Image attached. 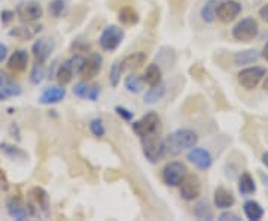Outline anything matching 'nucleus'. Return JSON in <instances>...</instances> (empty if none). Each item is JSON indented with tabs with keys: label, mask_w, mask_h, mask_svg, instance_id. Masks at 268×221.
Segmentation results:
<instances>
[{
	"label": "nucleus",
	"mask_w": 268,
	"mask_h": 221,
	"mask_svg": "<svg viewBox=\"0 0 268 221\" xmlns=\"http://www.w3.org/2000/svg\"><path fill=\"white\" fill-rule=\"evenodd\" d=\"M66 11V0H52L49 3V12L52 17L60 18Z\"/></svg>",
	"instance_id": "obj_36"
},
{
	"label": "nucleus",
	"mask_w": 268,
	"mask_h": 221,
	"mask_svg": "<svg viewBox=\"0 0 268 221\" xmlns=\"http://www.w3.org/2000/svg\"><path fill=\"white\" fill-rule=\"evenodd\" d=\"M218 5H219V0H207L203 8H201V20L204 22H213L216 20V11H218Z\"/></svg>",
	"instance_id": "obj_26"
},
{
	"label": "nucleus",
	"mask_w": 268,
	"mask_h": 221,
	"mask_svg": "<svg viewBox=\"0 0 268 221\" xmlns=\"http://www.w3.org/2000/svg\"><path fill=\"white\" fill-rule=\"evenodd\" d=\"M40 30H42L40 26H32V27H29V26H19V27H14V29L9 30V36L21 40H29L32 39V38H35Z\"/></svg>",
	"instance_id": "obj_21"
},
{
	"label": "nucleus",
	"mask_w": 268,
	"mask_h": 221,
	"mask_svg": "<svg viewBox=\"0 0 268 221\" xmlns=\"http://www.w3.org/2000/svg\"><path fill=\"white\" fill-rule=\"evenodd\" d=\"M43 77H45V69H43V63H36V64H33V67H32V72H30V81H32V84H35V85H38L42 82L43 80Z\"/></svg>",
	"instance_id": "obj_34"
},
{
	"label": "nucleus",
	"mask_w": 268,
	"mask_h": 221,
	"mask_svg": "<svg viewBox=\"0 0 268 221\" xmlns=\"http://www.w3.org/2000/svg\"><path fill=\"white\" fill-rule=\"evenodd\" d=\"M242 12V5L235 0H225L221 5H218V11H216V17L222 22H231L238 17V14Z\"/></svg>",
	"instance_id": "obj_10"
},
{
	"label": "nucleus",
	"mask_w": 268,
	"mask_h": 221,
	"mask_svg": "<svg viewBox=\"0 0 268 221\" xmlns=\"http://www.w3.org/2000/svg\"><path fill=\"white\" fill-rule=\"evenodd\" d=\"M267 70L261 66H253V67H246L243 70H240V73L237 75L238 84L246 88V90H253L258 87V84L261 80L265 77Z\"/></svg>",
	"instance_id": "obj_6"
},
{
	"label": "nucleus",
	"mask_w": 268,
	"mask_h": 221,
	"mask_svg": "<svg viewBox=\"0 0 268 221\" xmlns=\"http://www.w3.org/2000/svg\"><path fill=\"white\" fill-rule=\"evenodd\" d=\"M186 159L191 161L197 169H200V170L209 169L211 166V163H213V157H211L210 153L207 150H204V148H197V146H194V148L190 150Z\"/></svg>",
	"instance_id": "obj_11"
},
{
	"label": "nucleus",
	"mask_w": 268,
	"mask_h": 221,
	"mask_svg": "<svg viewBox=\"0 0 268 221\" xmlns=\"http://www.w3.org/2000/svg\"><path fill=\"white\" fill-rule=\"evenodd\" d=\"M69 63L72 66V70L75 75H81L82 72V67H84V63H85V59L82 56H73L72 59H69Z\"/></svg>",
	"instance_id": "obj_38"
},
{
	"label": "nucleus",
	"mask_w": 268,
	"mask_h": 221,
	"mask_svg": "<svg viewBox=\"0 0 268 221\" xmlns=\"http://www.w3.org/2000/svg\"><path fill=\"white\" fill-rule=\"evenodd\" d=\"M73 70H72V66H70V63L69 60L64 61L63 64H60V67H58V72H57V81L60 82V85H66V84H69L72 78H73Z\"/></svg>",
	"instance_id": "obj_30"
},
{
	"label": "nucleus",
	"mask_w": 268,
	"mask_h": 221,
	"mask_svg": "<svg viewBox=\"0 0 268 221\" xmlns=\"http://www.w3.org/2000/svg\"><path fill=\"white\" fill-rule=\"evenodd\" d=\"M124 30L118 26H108L101 35H100V39H98V43L100 46L104 50V51H115L118 50V46L121 45V42L124 40Z\"/></svg>",
	"instance_id": "obj_5"
},
{
	"label": "nucleus",
	"mask_w": 268,
	"mask_h": 221,
	"mask_svg": "<svg viewBox=\"0 0 268 221\" xmlns=\"http://www.w3.org/2000/svg\"><path fill=\"white\" fill-rule=\"evenodd\" d=\"M245 215L252 221L261 220L264 217V208L256 201H246L243 205Z\"/></svg>",
	"instance_id": "obj_23"
},
{
	"label": "nucleus",
	"mask_w": 268,
	"mask_h": 221,
	"mask_svg": "<svg viewBox=\"0 0 268 221\" xmlns=\"http://www.w3.org/2000/svg\"><path fill=\"white\" fill-rule=\"evenodd\" d=\"M265 60L268 61V42L265 43V46H264V50H262V54H261Z\"/></svg>",
	"instance_id": "obj_44"
},
{
	"label": "nucleus",
	"mask_w": 268,
	"mask_h": 221,
	"mask_svg": "<svg viewBox=\"0 0 268 221\" xmlns=\"http://www.w3.org/2000/svg\"><path fill=\"white\" fill-rule=\"evenodd\" d=\"M258 33H259L258 21L252 17L238 21L232 29V38L238 42H250L258 36Z\"/></svg>",
	"instance_id": "obj_3"
},
{
	"label": "nucleus",
	"mask_w": 268,
	"mask_h": 221,
	"mask_svg": "<svg viewBox=\"0 0 268 221\" xmlns=\"http://www.w3.org/2000/svg\"><path fill=\"white\" fill-rule=\"evenodd\" d=\"M264 90H267L268 91V77L265 78V81H264Z\"/></svg>",
	"instance_id": "obj_48"
},
{
	"label": "nucleus",
	"mask_w": 268,
	"mask_h": 221,
	"mask_svg": "<svg viewBox=\"0 0 268 221\" xmlns=\"http://www.w3.org/2000/svg\"><path fill=\"white\" fill-rule=\"evenodd\" d=\"M143 82H146L149 87H155V85H158V84H161V81H163V72H161V69H159V66L158 64H149L148 67H146V72H145V75H143Z\"/></svg>",
	"instance_id": "obj_22"
},
{
	"label": "nucleus",
	"mask_w": 268,
	"mask_h": 221,
	"mask_svg": "<svg viewBox=\"0 0 268 221\" xmlns=\"http://www.w3.org/2000/svg\"><path fill=\"white\" fill-rule=\"evenodd\" d=\"M0 150H2V153L5 156H8L12 160H18V159H25L27 157V154L21 148L15 146V145H11V143H2Z\"/></svg>",
	"instance_id": "obj_32"
},
{
	"label": "nucleus",
	"mask_w": 268,
	"mask_h": 221,
	"mask_svg": "<svg viewBox=\"0 0 268 221\" xmlns=\"http://www.w3.org/2000/svg\"><path fill=\"white\" fill-rule=\"evenodd\" d=\"M0 91H3L8 97H17L22 93V88L15 81H12L3 70H0Z\"/></svg>",
	"instance_id": "obj_19"
},
{
	"label": "nucleus",
	"mask_w": 268,
	"mask_h": 221,
	"mask_svg": "<svg viewBox=\"0 0 268 221\" xmlns=\"http://www.w3.org/2000/svg\"><path fill=\"white\" fill-rule=\"evenodd\" d=\"M27 64H29V54L24 50H17L8 60V67L15 73L24 72L27 69Z\"/></svg>",
	"instance_id": "obj_17"
},
{
	"label": "nucleus",
	"mask_w": 268,
	"mask_h": 221,
	"mask_svg": "<svg viewBox=\"0 0 268 221\" xmlns=\"http://www.w3.org/2000/svg\"><path fill=\"white\" fill-rule=\"evenodd\" d=\"M213 202H215V206L218 209H230L231 206L235 203V198L230 190H227L224 187H218L215 190V194H213Z\"/></svg>",
	"instance_id": "obj_16"
},
{
	"label": "nucleus",
	"mask_w": 268,
	"mask_h": 221,
	"mask_svg": "<svg viewBox=\"0 0 268 221\" xmlns=\"http://www.w3.org/2000/svg\"><path fill=\"white\" fill-rule=\"evenodd\" d=\"M118 20L121 24H125V26H133L139 22V14L134 11L133 8L127 6V8H122L119 11V15H118Z\"/></svg>",
	"instance_id": "obj_29"
},
{
	"label": "nucleus",
	"mask_w": 268,
	"mask_h": 221,
	"mask_svg": "<svg viewBox=\"0 0 268 221\" xmlns=\"http://www.w3.org/2000/svg\"><path fill=\"white\" fill-rule=\"evenodd\" d=\"M262 163L265 164V167H268V151L262 154Z\"/></svg>",
	"instance_id": "obj_45"
},
{
	"label": "nucleus",
	"mask_w": 268,
	"mask_h": 221,
	"mask_svg": "<svg viewBox=\"0 0 268 221\" xmlns=\"http://www.w3.org/2000/svg\"><path fill=\"white\" fill-rule=\"evenodd\" d=\"M6 208H8V212L12 218L15 220H25L29 217V209L22 205V202L19 201L18 198H11L6 202Z\"/></svg>",
	"instance_id": "obj_20"
},
{
	"label": "nucleus",
	"mask_w": 268,
	"mask_h": 221,
	"mask_svg": "<svg viewBox=\"0 0 268 221\" xmlns=\"http://www.w3.org/2000/svg\"><path fill=\"white\" fill-rule=\"evenodd\" d=\"M115 111H116V114H118V115H119L122 120H125V121L133 120L134 114L131 112V111H130V109H127V108H122V106H116Z\"/></svg>",
	"instance_id": "obj_39"
},
{
	"label": "nucleus",
	"mask_w": 268,
	"mask_h": 221,
	"mask_svg": "<svg viewBox=\"0 0 268 221\" xmlns=\"http://www.w3.org/2000/svg\"><path fill=\"white\" fill-rule=\"evenodd\" d=\"M90 130L91 133L96 136V138H103L106 135V129H104V124L101 118H94L90 122Z\"/></svg>",
	"instance_id": "obj_37"
},
{
	"label": "nucleus",
	"mask_w": 268,
	"mask_h": 221,
	"mask_svg": "<svg viewBox=\"0 0 268 221\" xmlns=\"http://www.w3.org/2000/svg\"><path fill=\"white\" fill-rule=\"evenodd\" d=\"M6 56H8V48H6V45L0 43V63L6 59Z\"/></svg>",
	"instance_id": "obj_43"
},
{
	"label": "nucleus",
	"mask_w": 268,
	"mask_h": 221,
	"mask_svg": "<svg viewBox=\"0 0 268 221\" xmlns=\"http://www.w3.org/2000/svg\"><path fill=\"white\" fill-rule=\"evenodd\" d=\"M101 66H103V57L98 53H93L88 59H85L81 77L87 81L96 78L101 70Z\"/></svg>",
	"instance_id": "obj_13"
},
{
	"label": "nucleus",
	"mask_w": 268,
	"mask_h": 221,
	"mask_svg": "<svg viewBox=\"0 0 268 221\" xmlns=\"http://www.w3.org/2000/svg\"><path fill=\"white\" fill-rule=\"evenodd\" d=\"M219 220L221 221H240V215L238 214H235V212H231V211H227V212H222L221 215H219Z\"/></svg>",
	"instance_id": "obj_40"
},
{
	"label": "nucleus",
	"mask_w": 268,
	"mask_h": 221,
	"mask_svg": "<svg viewBox=\"0 0 268 221\" xmlns=\"http://www.w3.org/2000/svg\"><path fill=\"white\" fill-rule=\"evenodd\" d=\"M0 17H2V22H3V26H8L11 21L14 20L15 14H14L12 11H9V9H5V11H2Z\"/></svg>",
	"instance_id": "obj_41"
},
{
	"label": "nucleus",
	"mask_w": 268,
	"mask_h": 221,
	"mask_svg": "<svg viewBox=\"0 0 268 221\" xmlns=\"http://www.w3.org/2000/svg\"><path fill=\"white\" fill-rule=\"evenodd\" d=\"M238 191L243 196H250L256 191V184L249 172H243L242 177L238 178Z\"/></svg>",
	"instance_id": "obj_24"
},
{
	"label": "nucleus",
	"mask_w": 268,
	"mask_h": 221,
	"mask_svg": "<svg viewBox=\"0 0 268 221\" xmlns=\"http://www.w3.org/2000/svg\"><path fill=\"white\" fill-rule=\"evenodd\" d=\"M30 196L33 198V201L36 202V205H38L39 208L45 214H48V208H49V196H48V193L42 187H35L30 191Z\"/></svg>",
	"instance_id": "obj_25"
},
{
	"label": "nucleus",
	"mask_w": 268,
	"mask_h": 221,
	"mask_svg": "<svg viewBox=\"0 0 268 221\" xmlns=\"http://www.w3.org/2000/svg\"><path fill=\"white\" fill-rule=\"evenodd\" d=\"M166 94V85L164 84H158L155 87H151L146 94H145V102L146 103H155V102L161 101Z\"/></svg>",
	"instance_id": "obj_31"
},
{
	"label": "nucleus",
	"mask_w": 268,
	"mask_h": 221,
	"mask_svg": "<svg viewBox=\"0 0 268 221\" xmlns=\"http://www.w3.org/2000/svg\"><path fill=\"white\" fill-rule=\"evenodd\" d=\"M15 14L19 21L30 24L42 18L43 15V8L36 0H22L19 2L15 8Z\"/></svg>",
	"instance_id": "obj_2"
},
{
	"label": "nucleus",
	"mask_w": 268,
	"mask_h": 221,
	"mask_svg": "<svg viewBox=\"0 0 268 221\" xmlns=\"http://www.w3.org/2000/svg\"><path fill=\"white\" fill-rule=\"evenodd\" d=\"M133 132L140 136L142 139L146 136H151L153 133H158V127H159V117L156 112H148L146 115H143L139 121H134L131 124Z\"/></svg>",
	"instance_id": "obj_4"
},
{
	"label": "nucleus",
	"mask_w": 268,
	"mask_h": 221,
	"mask_svg": "<svg viewBox=\"0 0 268 221\" xmlns=\"http://www.w3.org/2000/svg\"><path fill=\"white\" fill-rule=\"evenodd\" d=\"M259 53L256 50H248V51H240L234 56V63L242 66V64H252L259 59Z\"/></svg>",
	"instance_id": "obj_27"
},
{
	"label": "nucleus",
	"mask_w": 268,
	"mask_h": 221,
	"mask_svg": "<svg viewBox=\"0 0 268 221\" xmlns=\"http://www.w3.org/2000/svg\"><path fill=\"white\" fill-rule=\"evenodd\" d=\"M142 141H143V154L151 163H156L159 159H163L166 156L164 141H161L156 133L143 138Z\"/></svg>",
	"instance_id": "obj_7"
},
{
	"label": "nucleus",
	"mask_w": 268,
	"mask_h": 221,
	"mask_svg": "<svg viewBox=\"0 0 268 221\" xmlns=\"http://www.w3.org/2000/svg\"><path fill=\"white\" fill-rule=\"evenodd\" d=\"M73 94L79 99H87V101H97L100 94V87L97 84H88L85 81L77 82L73 87Z\"/></svg>",
	"instance_id": "obj_14"
},
{
	"label": "nucleus",
	"mask_w": 268,
	"mask_h": 221,
	"mask_svg": "<svg viewBox=\"0 0 268 221\" xmlns=\"http://www.w3.org/2000/svg\"><path fill=\"white\" fill-rule=\"evenodd\" d=\"M122 77V66H121V61H115L111 67V72H109V81L112 84V87H118L119 81Z\"/></svg>",
	"instance_id": "obj_35"
},
{
	"label": "nucleus",
	"mask_w": 268,
	"mask_h": 221,
	"mask_svg": "<svg viewBox=\"0 0 268 221\" xmlns=\"http://www.w3.org/2000/svg\"><path fill=\"white\" fill-rule=\"evenodd\" d=\"M186 177V166L180 161H170L163 169V180L170 187H177Z\"/></svg>",
	"instance_id": "obj_8"
},
{
	"label": "nucleus",
	"mask_w": 268,
	"mask_h": 221,
	"mask_svg": "<svg viewBox=\"0 0 268 221\" xmlns=\"http://www.w3.org/2000/svg\"><path fill=\"white\" fill-rule=\"evenodd\" d=\"M0 182H2V184H6V178H5V174H3L2 170H0Z\"/></svg>",
	"instance_id": "obj_46"
},
{
	"label": "nucleus",
	"mask_w": 268,
	"mask_h": 221,
	"mask_svg": "<svg viewBox=\"0 0 268 221\" xmlns=\"http://www.w3.org/2000/svg\"><path fill=\"white\" fill-rule=\"evenodd\" d=\"M64 97H66L64 85H54V87H48L43 90V93L39 97V102L42 105H54V103L63 101Z\"/></svg>",
	"instance_id": "obj_15"
},
{
	"label": "nucleus",
	"mask_w": 268,
	"mask_h": 221,
	"mask_svg": "<svg viewBox=\"0 0 268 221\" xmlns=\"http://www.w3.org/2000/svg\"><path fill=\"white\" fill-rule=\"evenodd\" d=\"M259 17L265 21V22H268V5L262 6V8L259 9Z\"/></svg>",
	"instance_id": "obj_42"
},
{
	"label": "nucleus",
	"mask_w": 268,
	"mask_h": 221,
	"mask_svg": "<svg viewBox=\"0 0 268 221\" xmlns=\"http://www.w3.org/2000/svg\"><path fill=\"white\" fill-rule=\"evenodd\" d=\"M201 193V182L197 175H186L180 182V196L185 201H194Z\"/></svg>",
	"instance_id": "obj_9"
},
{
	"label": "nucleus",
	"mask_w": 268,
	"mask_h": 221,
	"mask_svg": "<svg viewBox=\"0 0 268 221\" xmlns=\"http://www.w3.org/2000/svg\"><path fill=\"white\" fill-rule=\"evenodd\" d=\"M142 84H143V80L139 78V77H136V75H128L125 78V88L130 93H134V94H137V93L142 91Z\"/></svg>",
	"instance_id": "obj_33"
},
{
	"label": "nucleus",
	"mask_w": 268,
	"mask_h": 221,
	"mask_svg": "<svg viewBox=\"0 0 268 221\" xmlns=\"http://www.w3.org/2000/svg\"><path fill=\"white\" fill-rule=\"evenodd\" d=\"M146 61V53L139 51V53H133L130 56H127L124 60L121 61L122 66V72H133L137 70L139 67H142Z\"/></svg>",
	"instance_id": "obj_18"
},
{
	"label": "nucleus",
	"mask_w": 268,
	"mask_h": 221,
	"mask_svg": "<svg viewBox=\"0 0 268 221\" xmlns=\"http://www.w3.org/2000/svg\"><path fill=\"white\" fill-rule=\"evenodd\" d=\"M6 97H8V96H6V94H5L3 91H0V101H5Z\"/></svg>",
	"instance_id": "obj_47"
},
{
	"label": "nucleus",
	"mask_w": 268,
	"mask_h": 221,
	"mask_svg": "<svg viewBox=\"0 0 268 221\" xmlns=\"http://www.w3.org/2000/svg\"><path fill=\"white\" fill-rule=\"evenodd\" d=\"M198 142V135L191 129H179L170 133L164 141L166 156H177L185 150H191Z\"/></svg>",
	"instance_id": "obj_1"
},
{
	"label": "nucleus",
	"mask_w": 268,
	"mask_h": 221,
	"mask_svg": "<svg viewBox=\"0 0 268 221\" xmlns=\"http://www.w3.org/2000/svg\"><path fill=\"white\" fill-rule=\"evenodd\" d=\"M54 48H56V42L51 38H40L33 43L32 51H33V56H35L36 61L45 63L49 59V56L52 54Z\"/></svg>",
	"instance_id": "obj_12"
},
{
	"label": "nucleus",
	"mask_w": 268,
	"mask_h": 221,
	"mask_svg": "<svg viewBox=\"0 0 268 221\" xmlns=\"http://www.w3.org/2000/svg\"><path fill=\"white\" fill-rule=\"evenodd\" d=\"M194 215L198 220H213V211H211L209 202L201 201L194 206Z\"/></svg>",
	"instance_id": "obj_28"
}]
</instances>
